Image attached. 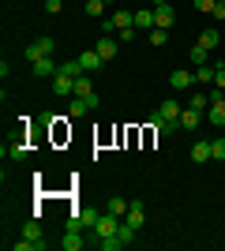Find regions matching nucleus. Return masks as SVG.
Instances as JSON below:
<instances>
[{
    "label": "nucleus",
    "instance_id": "obj_1",
    "mask_svg": "<svg viewBox=\"0 0 225 251\" xmlns=\"http://www.w3.org/2000/svg\"><path fill=\"white\" fill-rule=\"evenodd\" d=\"M56 52V38H49V34H42L38 42L26 45V60H38V56H53Z\"/></svg>",
    "mask_w": 225,
    "mask_h": 251
},
{
    "label": "nucleus",
    "instance_id": "obj_2",
    "mask_svg": "<svg viewBox=\"0 0 225 251\" xmlns=\"http://www.w3.org/2000/svg\"><path fill=\"white\" fill-rule=\"evenodd\" d=\"M117 229H120V218H117V214H109V210H105V214H101V218L94 221L98 240H101V236H117Z\"/></svg>",
    "mask_w": 225,
    "mask_h": 251
},
{
    "label": "nucleus",
    "instance_id": "obj_3",
    "mask_svg": "<svg viewBox=\"0 0 225 251\" xmlns=\"http://www.w3.org/2000/svg\"><path fill=\"white\" fill-rule=\"evenodd\" d=\"M53 94H56V98H72V94H75V75L56 72V75H53Z\"/></svg>",
    "mask_w": 225,
    "mask_h": 251
},
{
    "label": "nucleus",
    "instance_id": "obj_4",
    "mask_svg": "<svg viewBox=\"0 0 225 251\" xmlns=\"http://www.w3.org/2000/svg\"><path fill=\"white\" fill-rule=\"evenodd\" d=\"M30 68H34L38 79H53V75L60 72V64H56L53 56H38V60H30Z\"/></svg>",
    "mask_w": 225,
    "mask_h": 251
},
{
    "label": "nucleus",
    "instance_id": "obj_5",
    "mask_svg": "<svg viewBox=\"0 0 225 251\" xmlns=\"http://www.w3.org/2000/svg\"><path fill=\"white\" fill-rule=\"evenodd\" d=\"M173 23H176V11H173V4H158V8H154V26L169 30Z\"/></svg>",
    "mask_w": 225,
    "mask_h": 251
},
{
    "label": "nucleus",
    "instance_id": "obj_6",
    "mask_svg": "<svg viewBox=\"0 0 225 251\" xmlns=\"http://www.w3.org/2000/svg\"><path fill=\"white\" fill-rule=\"evenodd\" d=\"M176 124H180L184 131H195V127L203 124V113H199V109H192V105H188V109H184V113H180V120H176Z\"/></svg>",
    "mask_w": 225,
    "mask_h": 251
},
{
    "label": "nucleus",
    "instance_id": "obj_7",
    "mask_svg": "<svg viewBox=\"0 0 225 251\" xmlns=\"http://www.w3.org/2000/svg\"><path fill=\"white\" fill-rule=\"evenodd\" d=\"M79 64H83V72L90 75V72H101V56H98V49H86V52H79Z\"/></svg>",
    "mask_w": 225,
    "mask_h": 251
},
{
    "label": "nucleus",
    "instance_id": "obj_8",
    "mask_svg": "<svg viewBox=\"0 0 225 251\" xmlns=\"http://www.w3.org/2000/svg\"><path fill=\"white\" fill-rule=\"evenodd\" d=\"M98 56H101V60H113V56H117V38H113V34H101V38H98Z\"/></svg>",
    "mask_w": 225,
    "mask_h": 251
},
{
    "label": "nucleus",
    "instance_id": "obj_9",
    "mask_svg": "<svg viewBox=\"0 0 225 251\" xmlns=\"http://www.w3.org/2000/svg\"><path fill=\"white\" fill-rule=\"evenodd\" d=\"M169 86H173V90H188V86H195V72H184V68H180V72H173Z\"/></svg>",
    "mask_w": 225,
    "mask_h": 251
},
{
    "label": "nucleus",
    "instance_id": "obj_10",
    "mask_svg": "<svg viewBox=\"0 0 225 251\" xmlns=\"http://www.w3.org/2000/svg\"><path fill=\"white\" fill-rule=\"evenodd\" d=\"M23 236H26V240H34V248H38V251L45 248V232H42V225H38V221H26V225H23Z\"/></svg>",
    "mask_w": 225,
    "mask_h": 251
},
{
    "label": "nucleus",
    "instance_id": "obj_11",
    "mask_svg": "<svg viewBox=\"0 0 225 251\" xmlns=\"http://www.w3.org/2000/svg\"><path fill=\"white\" fill-rule=\"evenodd\" d=\"M150 127H154L158 135H173V131H176L180 124H176V120H165L161 113H154V116H150Z\"/></svg>",
    "mask_w": 225,
    "mask_h": 251
},
{
    "label": "nucleus",
    "instance_id": "obj_12",
    "mask_svg": "<svg viewBox=\"0 0 225 251\" xmlns=\"http://www.w3.org/2000/svg\"><path fill=\"white\" fill-rule=\"evenodd\" d=\"M158 113L165 116V120H180V113H184V105L176 101V98H165V101L158 105Z\"/></svg>",
    "mask_w": 225,
    "mask_h": 251
},
{
    "label": "nucleus",
    "instance_id": "obj_13",
    "mask_svg": "<svg viewBox=\"0 0 225 251\" xmlns=\"http://www.w3.org/2000/svg\"><path fill=\"white\" fill-rule=\"evenodd\" d=\"M4 157H11V161H23L26 157V143L23 139H11V143H4V150H0Z\"/></svg>",
    "mask_w": 225,
    "mask_h": 251
},
{
    "label": "nucleus",
    "instance_id": "obj_14",
    "mask_svg": "<svg viewBox=\"0 0 225 251\" xmlns=\"http://www.w3.org/2000/svg\"><path fill=\"white\" fill-rule=\"evenodd\" d=\"M124 221H131L135 229H143V221H147V210H143V202H139V199H131V206H128V214H124Z\"/></svg>",
    "mask_w": 225,
    "mask_h": 251
},
{
    "label": "nucleus",
    "instance_id": "obj_15",
    "mask_svg": "<svg viewBox=\"0 0 225 251\" xmlns=\"http://www.w3.org/2000/svg\"><path fill=\"white\" fill-rule=\"evenodd\" d=\"M210 143H206V139H199V143H192V161L195 165H203V161H210Z\"/></svg>",
    "mask_w": 225,
    "mask_h": 251
},
{
    "label": "nucleus",
    "instance_id": "obj_16",
    "mask_svg": "<svg viewBox=\"0 0 225 251\" xmlns=\"http://www.w3.org/2000/svg\"><path fill=\"white\" fill-rule=\"evenodd\" d=\"M83 236H79V229H64V240H60V248H64V251H79V248H83Z\"/></svg>",
    "mask_w": 225,
    "mask_h": 251
},
{
    "label": "nucleus",
    "instance_id": "obj_17",
    "mask_svg": "<svg viewBox=\"0 0 225 251\" xmlns=\"http://www.w3.org/2000/svg\"><path fill=\"white\" fill-rule=\"evenodd\" d=\"M206 120H210V124H225V98L210 101V109H206Z\"/></svg>",
    "mask_w": 225,
    "mask_h": 251
},
{
    "label": "nucleus",
    "instance_id": "obj_18",
    "mask_svg": "<svg viewBox=\"0 0 225 251\" xmlns=\"http://www.w3.org/2000/svg\"><path fill=\"white\" fill-rule=\"evenodd\" d=\"M94 94V83H90V75H79V79H75V98H90Z\"/></svg>",
    "mask_w": 225,
    "mask_h": 251
},
{
    "label": "nucleus",
    "instance_id": "obj_19",
    "mask_svg": "<svg viewBox=\"0 0 225 251\" xmlns=\"http://www.w3.org/2000/svg\"><path fill=\"white\" fill-rule=\"evenodd\" d=\"M135 26H143V30H154V8H139V11H135Z\"/></svg>",
    "mask_w": 225,
    "mask_h": 251
},
{
    "label": "nucleus",
    "instance_id": "obj_20",
    "mask_svg": "<svg viewBox=\"0 0 225 251\" xmlns=\"http://www.w3.org/2000/svg\"><path fill=\"white\" fill-rule=\"evenodd\" d=\"M128 206H131V202H124L120 195H113V199L105 202V210H109V214H117V218H124V214H128Z\"/></svg>",
    "mask_w": 225,
    "mask_h": 251
},
{
    "label": "nucleus",
    "instance_id": "obj_21",
    "mask_svg": "<svg viewBox=\"0 0 225 251\" xmlns=\"http://www.w3.org/2000/svg\"><path fill=\"white\" fill-rule=\"evenodd\" d=\"M135 232H139V229H135V225H131V221H120V229H117V236H120V240H124V248H128V244L135 240Z\"/></svg>",
    "mask_w": 225,
    "mask_h": 251
},
{
    "label": "nucleus",
    "instance_id": "obj_22",
    "mask_svg": "<svg viewBox=\"0 0 225 251\" xmlns=\"http://www.w3.org/2000/svg\"><path fill=\"white\" fill-rule=\"evenodd\" d=\"M94 244H98L101 251H120V248H124V240H120V236H101V240H94Z\"/></svg>",
    "mask_w": 225,
    "mask_h": 251
},
{
    "label": "nucleus",
    "instance_id": "obj_23",
    "mask_svg": "<svg viewBox=\"0 0 225 251\" xmlns=\"http://www.w3.org/2000/svg\"><path fill=\"white\" fill-rule=\"evenodd\" d=\"M68 113H72L75 120H79V116H86V113H90V105H86V98H75V101L68 105Z\"/></svg>",
    "mask_w": 225,
    "mask_h": 251
},
{
    "label": "nucleus",
    "instance_id": "obj_24",
    "mask_svg": "<svg viewBox=\"0 0 225 251\" xmlns=\"http://www.w3.org/2000/svg\"><path fill=\"white\" fill-rule=\"evenodd\" d=\"M195 83H214V68H210V64H199V68H195Z\"/></svg>",
    "mask_w": 225,
    "mask_h": 251
},
{
    "label": "nucleus",
    "instance_id": "obj_25",
    "mask_svg": "<svg viewBox=\"0 0 225 251\" xmlns=\"http://www.w3.org/2000/svg\"><path fill=\"white\" fill-rule=\"evenodd\" d=\"M86 15H90V19H101V15H105V0H86Z\"/></svg>",
    "mask_w": 225,
    "mask_h": 251
},
{
    "label": "nucleus",
    "instance_id": "obj_26",
    "mask_svg": "<svg viewBox=\"0 0 225 251\" xmlns=\"http://www.w3.org/2000/svg\"><path fill=\"white\" fill-rule=\"evenodd\" d=\"M165 42H169V30H161V26H154V30H150V45H154V49H161Z\"/></svg>",
    "mask_w": 225,
    "mask_h": 251
},
{
    "label": "nucleus",
    "instance_id": "obj_27",
    "mask_svg": "<svg viewBox=\"0 0 225 251\" xmlns=\"http://www.w3.org/2000/svg\"><path fill=\"white\" fill-rule=\"evenodd\" d=\"M192 64H195V68H199V64H210V49L195 45V49H192Z\"/></svg>",
    "mask_w": 225,
    "mask_h": 251
},
{
    "label": "nucleus",
    "instance_id": "obj_28",
    "mask_svg": "<svg viewBox=\"0 0 225 251\" xmlns=\"http://www.w3.org/2000/svg\"><path fill=\"white\" fill-rule=\"evenodd\" d=\"M199 45H203V49H218V30H203Z\"/></svg>",
    "mask_w": 225,
    "mask_h": 251
},
{
    "label": "nucleus",
    "instance_id": "obj_29",
    "mask_svg": "<svg viewBox=\"0 0 225 251\" xmlns=\"http://www.w3.org/2000/svg\"><path fill=\"white\" fill-rule=\"evenodd\" d=\"M79 218H83V229H94V221L101 218L98 210H79Z\"/></svg>",
    "mask_w": 225,
    "mask_h": 251
},
{
    "label": "nucleus",
    "instance_id": "obj_30",
    "mask_svg": "<svg viewBox=\"0 0 225 251\" xmlns=\"http://www.w3.org/2000/svg\"><path fill=\"white\" fill-rule=\"evenodd\" d=\"M210 86L225 94V64H218V68H214V83H210Z\"/></svg>",
    "mask_w": 225,
    "mask_h": 251
},
{
    "label": "nucleus",
    "instance_id": "obj_31",
    "mask_svg": "<svg viewBox=\"0 0 225 251\" xmlns=\"http://www.w3.org/2000/svg\"><path fill=\"white\" fill-rule=\"evenodd\" d=\"M188 105H192V109H199V113H203V109H210V98H206V94H192V101H188Z\"/></svg>",
    "mask_w": 225,
    "mask_h": 251
},
{
    "label": "nucleus",
    "instance_id": "obj_32",
    "mask_svg": "<svg viewBox=\"0 0 225 251\" xmlns=\"http://www.w3.org/2000/svg\"><path fill=\"white\" fill-rule=\"evenodd\" d=\"M210 154H214V161H225V139H214V143H210Z\"/></svg>",
    "mask_w": 225,
    "mask_h": 251
},
{
    "label": "nucleus",
    "instance_id": "obj_33",
    "mask_svg": "<svg viewBox=\"0 0 225 251\" xmlns=\"http://www.w3.org/2000/svg\"><path fill=\"white\" fill-rule=\"evenodd\" d=\"M98 30H101V34H113V30H117V23H113V19H98Z\"/></svg>",
    "mask_w": 225,
    "mask_h": 251
},
{
    "label": "nucleus",
    "instance_id": "obj_34",
    "mask_svg": "<svg viewBox=\"0 0 225 251\" xmlns=\"http://www.w3.org/2000/svg\"><path fill=\"white\" fill-rule=\"evenodd\" d=\"M60 8H64V0H45V11H49V15H56Z\"/></svg>",
    "mask_w": 225,
    "mask_h": 251
},
{
    "label": "nucleus",
    "instance_id": "obj_35",
    "mask_svg": "<svg viewBox=\"0 0 225 251\" xmlns=\"http://www.w3.org/2000/svg\"><path fill=\"white\" fill-rule=\"evenodd\" d=\"M192 4H195L199 11H214V4H218V0H192Z\"/></svg>",
    "mask_w": 225,
    "mask_h": 251
},
{
    "label": "nucleus",
    "instance_id": "obj_36",
    "mask_svg": "<svg viewBox=\"0 0 225 251\" xmlns=\"http://www.w3.org/2000/svg\"><path fill=\"white\" fill-rule=\"evenodd\" d=\"M210 15H214V19H225V4H222V0L214 4V11H210Z\"/></svg>",
    "mask_w": 225,
    "mask_h": 251
},
{
    "label": "nucleus",
    "instance_id": "obj_37",
    "mask_svg": "<svg viewBox=\"0 0 225 251\" xmlns=\"http://www.w3.org/2000/svg\"><path fill=\"white\" fill-rule=\"evenodd\" d=\"M158 4H169V0H154V8H158Z\"/></svg>",
    "mask_w": 225,
    "mask_h": 251
},
{
    "label": "nucleus",
    "instance_id": "obj_38",
    "mask_svg": "<svg viewBox=\"0 0 225 251\" xmlns=\"http://www.w3.org/2000/svg\"><path fill=\"white\" fill-rule=\"evenodd\" d=\"M105 4H113V0H105Z\"/></svg>",
    "mask_w": 225,
    "mask_h": 251
},
{
    "label": "nucleus",
    "instance_id": "obj_39",
    "mask_svg": "<svg viewBox=\"0 0 225 251\" xmlns=\"http://www.w3.org/2000/svg\"><path fill=\"white\" fill-rule=\"evenodd\" d=\"M222 4H225V0H222Z\"/></svg>",
    "mask_w": 225,
    "mask_h": 251
},
{
    "label": "nucleus",
    "instance_id": "obj_40",
    "mask_svg": "<svg viewBox=\"0 0 225 251\" xmlns=\"http://www.w3.org/2000/svg\"><path fill=\"white\" fill-rule=\"evenodd\" d=\"M222 64H225V60H222Z\"/></svg>",
    "mask_w": 225,
    "mask_h": 251
},
{
    "label": "nucleus",
    "instance_id": "obj_41",
    "mask_svg": "<svg viewBox=\"0 0 225 251\" xmlns=\"http://www.w3.org/2000/svg\"><path fill=\"white\" fill-rule=\"evenodd\" d=\"M222 98H225V94H222Z\"/></svg>",
    "mask_w": 225,
    "mask_h": 251
}]
</instances>
